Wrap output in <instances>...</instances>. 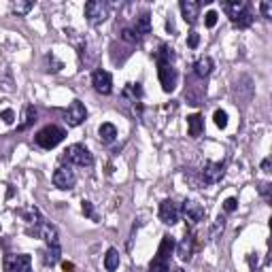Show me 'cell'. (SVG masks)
Returning a JSON list of instances; mask_svg holds the SVG:
<instances>
[{
    "label": "cell",
    "instance_id": "obj_5",
    "mask_svg": "<svg viewBox=\"0 0 272 272\" xmlns=\"http://www.w3.org/2000/svg\"><path fill=\"white\" fill-rule=\"evenodd\" d=\"M106 17H108V5L102 3V0H89V3L85 5V20H87V24L98 26V24H102Z\"/></svg>",
    "mask_w": 272,
    "mask_h": 272
},
{
    "label": "cell",
    "instance_id": "obj_33",
    "mask_svg": "<svg viewBox=\"0 0 272 272\" xmlns=\"http://www.w3.org/2000/svg\"><path fill=\"white\" fill-rule=\"evenodd\" d=\"M257 189H259L261 198H264L266 202H270V198H272V196H270V189H272V185H270V183H259V187H257Z\"/></svg>",
    "mask_w": 272,
    "mask_h": 272
},
{
    "label": "cell",
    "instance_id": "obj_11",
    "mask_svg": "<svg viewBox=\"0 0 272 272\" xmlns=\"http://www.w3.org/2000/svg\"><path fill=\"white\" fill-rule=\"evenodd\" d=\"M179 217H181V211L172 200H164L160 204V219L166 225H175L179 221Z\"/></svg>",
    "mask_w": 272,
    "mask_h": 272
},
{
    "label": "cell",
    "instance_id": "obj_32",
    "mask_svg": "<svg viewBox=\"0 0 272 272\" xmlns=\"http://www.w3.org/2000/svg\"><path fill=\"white\" fill-rule=\"evenodd\" d=\"M81 211H83V215H85V217H89V219L98 221V215H96V211H94V204H92V202L83 200V206H81Z\"/></svg>",
    "mask_w": 272,
    "mask_h": 272
},
{
    "label": "cell",
    "instance_id": "obj_3",
    "mask_svg": "<svg viewBox=\"0 0 272 272\" xmlns=\"http://www.w3.org/2000/svg\"><path fill=\"white\" fill-rule=\"evenodd\" d=\"M223 175H225L223 162H206L204 168L200 170V183L202 185H215L223 179Z\"/></svg>",
    "mask_w": 272,
    "mask_h": 272
},
{
    "label": "cell",
    "instance_id": "obj_23",
    "mask_svg": "<svg viewBox=\"0 0 272 272\" xmlns=\"http://www.w3.org/2000/svg\"><path fill=\"white\" fill-rule=\"evenodd\" d=\"M36 121V108L32 106V104H28V106H26L24 108V121L20 123V125H17V130H20V132H24V130H28L30 128V125Z\"/></svg>",
    "mask_w": 272,
    "mask_h": 272
},
{
    "label": "cell",
    "instance_id": "obj_2",
    "mask_svg": "<svg viewBox=\"0 0 272 272\" xmlns=\"http://www.w3.org/2000/svg\"><path fill=\"white\" fill-rule=\"evenodd\" d=\"M64 160L68 162V164L72 166H81V168H89L94 164V158L92 153H89L87 147H83V145H70V147L64 151Z\"/></svg>",
    "mask_w": 272,
    "mask_h": 272
},
{
    "label": "cell",
    "instance_id": "obj_9",
    "mask_svg": "<svg viewBox=\"0 0 272 272\" xmlns=\"http://www.w3.org/2000/svg\"><path fill=\"white\" fill-rule=\"evenodd\" d=\"M77 183V177L75 172H72L70 168H58L56 172H53V185H56L58 189H72Z\"/></svg>",
    "mask_w": 272,
    "mask_h": 272
},
{
    "label": "cell",
    "instance_id": "obj_7",
    "mask_svg": "<svg viewBox=\"0 0 272 272\" xmlns=\"http://www.w3.org/2000/svg\"><path fill=\"white\" fill-rule=\"evenodd\" d=\"M92 85L98 94H102V96H108L113 92V77H111V72H106V70H96L94 75H92Z\"/></svg>",
    "mask_w": 272,
    "mask_h": 272
},
{
    "label": "cell",
    "instance_id": "obj_38",
    "mask_svg": "<svg viewBox=\"0 0 272 272\" xmlns=\"http://www.w3.org/2000/svg\"><path fill=\"white\" fill-rule=\"evenodd\" d=\"M236 206H238L236 198H228V200L223 202V208H225V211H228V213H234V211H236Z\"/></svg>",
    "mask_w": 272,
    "mask_h": 272
},
{
    "label": "cell",
    "instance_id": "obj_1",
    "mask_svg": "<svg viewBox=\"0 0 272 272\" xmlns=\"http://www.w3.org/2000/svg\"><path fill=\"white\" fill-rule=\"evenodd\" d=\"M64 136H66V132L62 128H58V125H45L43 130L36 132L34 141H36V145H39L41 149H53L64 141Z\"/></svg>",
    "mask_w": 272,
    "mask_h": 272
},
{
    "label": "cell",
    "instance_id": "obj_21",
    "mask_svg": "<svg viewBox=\"0 0 272 272\" xmlns=\"http://www.w3.org/2000/svg\"><path fill=\"white\" fill-rule=\"evenodd\" d=\"M134 32L139 34V36L151 32V15H149V13H143V15L136 17V22H134Z\"/></svg>",
    "mask_w": 272,
    "mask_h": 272
},
{
    "label": "cell",
    "instance_id": "obj_26",
    "mask_svg": "<svg viewBox=\"0 0 272 272\" xmlns=\"http://www.w3.org/2000/svg\"><path fill=\"white\" fill-rule=\"evenodd\" d=\"M34 9V3H22V0H17V3H11V11L17 13V15H26V13H30Z\"/></svg>",
    "mask_w": 272,
    "mask_h": 272
},
{
    "label": "cell",
    "instance_id": "obj_18",
    "mask_svg": "<svg viewBox=\"0 0 272 272\" xmlns=\"http://www.w3.org/2000/svg\"><path fill=\"white\" fill-rule=\"evenodd\" d=\"M121 98H123L125 102H136V104H139V102H141V98H143V89H141V85H139V83H128V85L123 87Z\"/></svg>",
    "mask_w": 272,
    "mask_h": 272
},
{
    "label": "cell",
    "instance_id": "obj_25",
    "mask_svg": "<svg viewBox=\"0 0 272 272\" xmlns=\"http://www.w3.org/2000/svg\"><path fill=\"white\" fill-rule=\"evenodd\" d=\"M22 217L26 221H28L30 225H39L43 219H41V213H39V208H34V206H30V208H26V211H22Z\"/></svg>",
    "mask_w": 272,
    "mask_h": 272
},
{
    "label": "cell",
    "instance_id": "obj_39",
    "mask_svg": "<svg viewBox=\"0 0 272 272\" xmlns=\"http://www.w3.org/2000/svg\"><path fill=\"white\" fill-rule=\"evenodd\" d=\"M270 168H272V162H270V158H266V160H261V170H264V172H272Z\"/></svg>",
    "mask_w": 272,
    "mask_h": 272
},
{
    "label": "cell",
    "instance_id": "obj_14",
    "mask_svg": "<svg viewBox=\"0 0 272 272\" xmlns=\"http://www.w3.org/2000/svg\"><path fill=\"white\" fill-rule=\"evenodd\" d=\"M221 9L225 11V15L230 17V22H234L236 17H240L244 11H247L249 5L244 3V0H234V3H223V5H221Z\"/></svg>",
    "mask_w": 272,
    "mask_h": 272
},
{
    "label": "cell",
    "instance_id": "obj_30",
    "mask_svg": "<svg viewBox=\"0 0 272 272\" xmlns=\"http://www.w3.org/2000/svg\"><path fill=\"white\" fill-rule=\"evenodd\" d=\"M213 119H215V125L217 128H228V113L225 111H221V108H217L215 111V115H213Z\"/></svg>",
    "mask_w": 272,
    "mask_h": 272
},
{
    "label": "cell",
    "instance_id": "obj_20",
    "mask_svg": "<svg viewBox=\"0 0 272 272\" xmlns=\"http://www.w3.org/2000/svg\"><path fill=\"white\" fill-rule=\"evenodd\" d=\"M60 261V244H47L43 251V264L45 266H56Z\"/></svg>",
    "mask_w": 272,
    "mask_h": 272
},
{
    "label": "cell",
    "instance_id": "obj_17",
    "mask_svg": "<svg viewBox=\"0 0 272 272\" xmlns=\"http://www.w3.org/2000/svg\"><path fill=\"white\" fill-rule=\"evenodd\" d=\"M202 130H204L202 115H198V113L189 115V117H187V132H189V136H192V139H198V136L202 134Z\"/></svg>",
    "mask_w": 272,
    "mask_h": 272
},
{
    "label": "cell",
    "instance_id": "obj_27",
    "mask_svg": "<svg viewBox=\"0 0 272 272\" xmlns=\"http://www.w3.org/2000/svg\"><path fill=\"white\" fill-rule=\"evenodd\" d=\"M232 24L236 26V28H240V30H242V28H249V26L253 24V13H251L249 9H247V11H244L240 17H236V20H234Z\"/></svg>",
    "mask_w": 272,
    "mask_h": 272
},
{
    "label": "cell",
    "instance_id": "obj_13",
    "mask_svg": "<svg viewBox=\"0 0 272 272\" xmlns=\"http://www.w3.org/2000/svg\"><path fill=\"white\" fill-rule=\"evenodd\" d=\"M181 211H183V215L187 217L189 221H194V223L202 221V219H204V215H206L204 206H202V204H198V202H194V200H185Z\"/></svg>",
    "mask_w": 272,
    "mask_h": 272
},
{
    "label": "cell",
    "instance_id": "obj_15",
    "mask_svg": "<svg viewBox=\"0 0 272 272\" xmlns=\"http://www.w3.org/2000/svg\"><path fill=\"white\" fill-rule=\"evenodd\" d=\"M213 68H215V64H213V60L208 58V56L198 58V60H196V64H194V72H196V77H198V79H206V77L213 72Z\"/></svg>",
    "mask_w": 272,
    "mask_h": 272
},
{
    "label": "cell",
    "instance_id": "obj_10",
    "mask_svg": "<svg viewBox=\"0 0 272 272\" xmlns=\"http://www.w3.org/2000/svg\"><path fill=\"white\" fill-rule=\"evenodd\" d=\"M30 232L36 234L39 238H43L47 244H60V240H58V230H56V225H51V223L41 221L39 225H34V230H30Z\"/></svg>",
    "mask_w": 272,
    "mask_h": 272
},
{
    "label": "cell",
    "instance_id": "obj_29",
    "mask_svg": "<svg viewBox=\"0 0 272 272\" xmlns=\"http://www.w3.org/2000/svg\"><path fill=\"white\" fill-rule=\"evenodd\" d=\"M119 36H121V41H125V43H130V45H136V43H139V41H141V36H139V34H136V32H134V28H123Z\"/></svg>",
    "mask_w": 272,
    "mask_h": 272
},
{
    "label": "cell",
    "instance_id": "obj_37",
    "mask_svg": "<svg viewBox=\"0 0 272 272\" xmlns=\"http://www.w3.org/2000/svg\"><path fill=\"white\" fill-rule=\"evenodd\" d=\"M259 11H261V15H264L266 20H270V17H272V5L266 0V3H261V5H259Z\"/></svg>",
    "mask_w": 272,
    "mask_h": 272
},
{
    "label": "cell",
    "instance_id": "obj_40",
    "mask_svg": "<svg viewBox=\"0 0 272 272\" xmlns=\"http://www.w3.org/2000/svg\"><path fill=\"white\" fill-rule=\"evenodd\" d=\"M62 268H64V272H75V264H70V261H64Z\"/></svg>",
    "mask_w": 272,
    "mask_h": 272
},
{
    "label": "cell",
    "instance_id": "obj_35",
    "mask_svg": "<svg viewBox=\"0 0 272 272\" xmlns=\"http://www.w3.org/2000/svg\"><path fill=\"white\" fill-rule=\"evenodd\" d=\"M0 119H3L5 123H13V121H15V113H13V108H5V111L0 113Z\"/></svg>",
    "mask_w": 272,
    "mask_h": 272
},
{
    "label": "cell",
    "instance_id": "obj_34",
    "mask_svg": "<svg viewBox=\"0 0 272 272\" xmlns=\"http://www.w3.org/2000/svg\"><path fill=\"white\" fill-rule=\"evenodd\" d=\"M206 20H204V24H206V28H215V26H217V17H219V15H217L215 11H208L206 15Z\"/></svg>",
    "mask_w": 272,
    "mask_h": 272
},
{
    "label": "cell",
    "instance_id": "obj_28",
    "mask_svg": "<svg viewBox=\"0 0 272 272\" xmlns=\"http://www.w3.org/2000/svg\"><path fill=\"white\" fill-rule=\"evenodd\" d=\"M223 228H225V219H223V217H217L215 223H213V228H211V232H208V238L215 240L223 232Z\"/></svg>",
    "mask_w": 272,
    "mask_h": 272
},
{
    "label": "cell",
    "instance_id": "obj_31",
    "mask_svg": "<svg viewBox=\"0 0 272 272\" xmlns=\"http://www.w3.org/2000/svg\"><path fill=\"white\" fill-rule=\"evenodd\" d=\"M149 272H168V261L160 259V257H153L151 264H149Z\"/></svg>",
    "mask_w": 272,
    "mask_h": 272
},
{
    "label": "cell",
    "instance_id": "obj_36",
    "mask_svg": "<svg viewBox=\"0 0 272 272\" xmlns=\"http://www.w3.org/2000/svg\"><path fill=\"white\" fill-rule=\"evenodd\" d=\"M198 43H200V36H198V32H189V36H187V47H189V49H196Z\"/></svg>",
    "mask_w": 272,
    "mask_h": 272
},
{
    "label": "cell",
    "instance_id": "obj_24",
    "mask_svg": "<svg viewBox=\"0 0 272 272\" xmlns=\"http://www.w3.org/2000/svg\"><path fill=\"white\" fill-rule=\"evenodd\" d=\"M104 268L108 272H115L117 268H119V251L117 249H108L106 255H104Z\"/></svg>",
    "mask_w": 272,
    "mask_h": 272
},
{
    "label": "cell",
    "instance_id": "obj_41",
    "mask_svg": "<svg viewBox=\"0 0 272 272\" xmlns=\"http://www.w3.org/2000/svg\"><path fill=\"white\" fill-rule=\"evenodd\" d=\"M172 272H185L183 268H172Z\"/></svg>",
    "mask_w": 272,
    "mask_h": 272
},
{
    "label": "cell",
    "instance_id": "obj_22",
    "mask_svg": "<svg viewBox=\"0 0 272 272\" xmlns=\"http://www.w3.org/2000/svg\"><path fill=\"white\" fill-rule=\"evenodd\" d=\"M98 136H100V143L111 145L117 139V128L113 123H102L100 128H98Z\"/></svg>",
    "mask_w": 272,
    "mask_h": 272
},
{
    "label": "cell",
    "instance_id": "obj_19",
    "mask_svg": "<svg viewBox=\"0 0 272 272\" xmlns=\"http://www.w3.org/2000/svg\"><path fill=\"white\" fill-rule=\"evenodd\" d=\"M172 251H175V238L168 236V234H166V236L162 238V242H160V247H158V255H156V257L168 261V259H170V255H172Z\"/></svg>",
    "mask_w": 272,
    "mask_h": 272
},
{
    "label": "cell",
    "instance_id": "obj_16",
    "mask_svg": "<svg viewBox=\"0 0 272 272\" xmlns=\"http://www.w3.org/2000/svg\"><path fill=\"white\" fill-rule=\"evenodd\" d=\"M177 253H179V257L183 261L192 259V255H194V236L192 234H185V238L181 240V244L177 247Z\"/></svg>",
    "mask_w": 272,
    "mask_h": 272
},
{
    "label": "cell",
    "instance_id": "obj_12",
    "mask_svg": "<svg viewBox=\"0 0 272 272\" xmlns=\"http://www.w3.org/2000/svg\"><path fill=\"white\" fill-rule=\"evenodd\" d=\"M179 9L181 13H183V20L194 26L198 22V13H200V3H196V0H181L179 3Z\"/></svg>",
    "mask_w": 272,
    "mask_h": 272
},
{
    "label": "cell",
    "instance_id": "obj_6",
    "mask_svg": "<svg viewBox=\"0 0 272 272\" xmlns=\"http://www.w3.org/2000/svg\"><path fill=\"white\" fill-rule=\"evenodd\" d=\"M5 272H32V257L20 253V255H7L5 261Z\"/></svg>",
    "mask_w": 272,
    "mask_h": 272
},
{
    "label": "cell",
    "instance_id": "obj_4",
    "mask_svg": "<svg viewBox=\"0 0 272 272\" xmlns=\"http://www.w3.org/2000/svg\"><path fill=\"white\" fill-rule=\"evenodd\" d=\"M158 77H160V83L162 89L166 94L175 92L177 87V68L170 64V62H158Z\"/></svg>",
    "mask_w": 272,
    "mask_h": 272
},
{
    "label": "cell",
    "instance_id": "obj_8",
    "mask_svg": "<svg viewBox=\"0 0 272 272\" xmlns=\"http://www.w3.org/2000/svg\"><path fill=\"white\" fill-rule=\"evenodd\" d=\"M66 123L68 125H81L85 121V117H87V108H85V104L81 102V100H75V102H70V106H68V111H66Z\"/></svg>",
    "mask_w": 272,
    "mask_h": 272
}]
</instances>
